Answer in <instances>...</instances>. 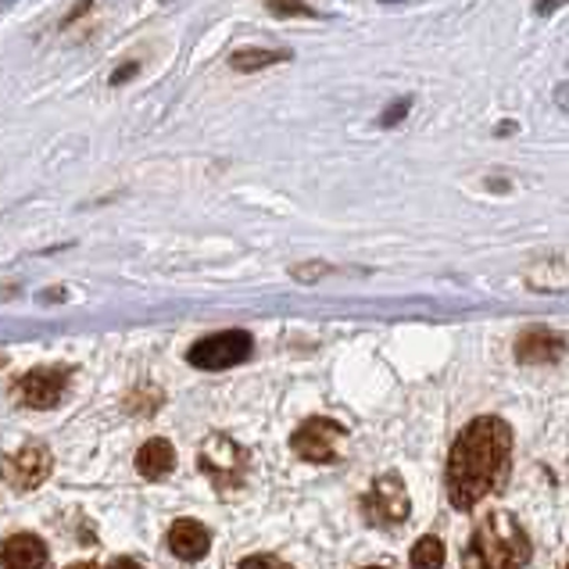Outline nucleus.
<instances>
[{
  "label": "nucleus",
  "instance_id": "nucleus-1",
  "mask_svg": "<svg viewBox=\"0 0 569 569\" xmlns=\"http://www.w3.org/2000/svg\"><path fill=\"white\" fill-rule=\"evenodd\" d=\"M512 430L495 416H480L451 445L448 495L455 509H473L509 477Z\"/></svg>",
  "mask_w": 569,
  "mask_h": 569
},
{
  "label": "nucleus",
  "instance_id": "nucleus-2",
  "mask_svg": "<svg viewBox=\"0 0 569 569\" xmlns=\"http://www.w3.org/2000/svg\"><path fill=\"white\" fill-rule=\"evenodd\" d=\"M530 562V538L512 516L495 512L480 519L466 551L462 569H523Z\"/></svg>",
  "mask_w": 569,
  "mask_h": 569
},
{
  "label": "nucleus",
  "instance_id": "nucleus-3",
  "mask_svg": "<svg viewBox=\"0 0 569 569\" xmlns=\"http://www.w3.org/2000/svg\"><path fill=\"white\" fill-rule=\"evenodd\" d=\"M251 355V337L243 330H222V333H211L204 340L190 348V366L198 369H230L237 362H243Z\"/></svg>",
  "mask_w": 569,
  "mask_h": 569
},
{
  "label": "nucleus",
  "instance_id": "nucleus-4",
  "mask_svg": "<svg viewBox=\"0 0 569 569\" xmlns=\"http://www.w3.org/2000/svg\"><path fill=\"white\" fill-rule=\"evenodd\" d=\"M345 437V427L333 419H308L295 433V451L308 462H333L337 459V441Z\"/></svg>",
  "mask_w": 569,
  "mask_h": 569
},
{
  "label": "nucleus",
  "instance_id": "nucleus-5",
  "mask_svg": "<svg viewBox=\"0 0 569 569\" xmlns=\"http://www.w3.org/2000/svg\"><path fill=\"white\" fill-rule=\"evenodd\" d=\"M64 387H69L64 369H32L29 377H22L19 387H14V398L29 405V409H54L64 395Z\"/></svg>",
  "mask_w": 569,
  "mask_h": 569
},
{
  "label": "nucleus",
  "instance_id": "nucleus-6",
  "mask_svg": "<svg viewBox=\"0 0 569 569\" xmlns=\"http://www.w3.org/2000/svg\"><path fill=\"white\" fill-rule=\"evenodd\" d=\"M51 466H54L51 451L32 445V448L14 451L4 462V480L14 487V491H32V487H40L47 477H51Z\"/></svg>",
  "mask_w": 569,
  "mask_h": 569
},
{
  "label": "nucleus",
  "instance_id": "nucleus-7",
  "mask_svg": "<svg viewBox=\"0 0 569 569\" xmlns=\"http://www.w3.org/2000/svg\"><path fill=\"white\" fill-rule=\"evenodd\" d=\"M366 516L369 523H398V519L409 516V495H405L398 477H383L372 483L366 498Z\"/></svg>",
  "mask_w": 569,
  "mask_h": 569
},
{
  "label": "nucleus",
  "instance_id": "nucleus-8",
  "mask_svg": "<svg viewBox=\"0 0 569 569\" xmlns=\"http://www.w3.org/2000/svg\"><path fill=\"white\" fill-rule=\"evenodd\" d=\"M169 548L176 559L183 562H198L208 556L211 548V533L198 523V519H176L172 530H169Z\"/></svg>",
  "mask_w": 569,
  "mask_h": 569
},
{
  "label": "nucleus",
  "instance_id": "nucleus-9",
  "mask_svg": "<svg viewBox=\"0 0 569 569\" xmlns=\"http://www.w3.org/2000/svg\"><path fill=\"white\" fill-rule=\"evenodd\" d=\"M47 548L37 533H14L0 545V569H43Z\"/></svg>",
  "mask_w": 569,
  "mask_h": 569
},
{
  "label": "nucleus",
  "instance_id": "nucleus-10",
  "mask_svg": "<svg viewBox=\"0 0 569 569\" xmlns=\"http://www.w3.org/2000/svg\"><path fill=\"white\" fill-rule=\"evenodd\" d=\"M172 466H176V451L169 441H161V437H154V441H148L137 451V469H140V477H148V480H161Z\"/></svg>",
  "mask_w": 569,
  "mask_h": 569
},
{
  "label": "nucleus",
  "instance_id": "nucleus-11",
  "mask_svg": "<svg viewBox=\"0 0 569 569\" xmlns=\"http://www.w3.org/2000/svg\"><path fill=\"white\" fill-rule=\"evenodd\" d=\"M559 351H562V340H559V337L527 333V337L516 345V359H519V362H545V359H556Z\"/></svg>",
  "mask_w": 569,
  "mask_h": 569
},
{
  "label": "nucleus",
  "instance_id": "nucleus-12",
  "mask_svg": "<svg viewBox=\"0 0 569 569\" xmlns=\"http://www.w3.org/2000/svg\"><path fill=\"white\" fill-rule=\"evenodd\" d=\"M445 566V545L437 538H419L412 548V569H441Z\"/></svg>",
  "mask_w": 569,
  "mask_h": 569
},
{
  "label": "nucleus",
  "instance_id": "nucleus-13",
  "mask_svg": "<svg viewBox=\"0 0 569 569\" xmlns=\"http://www.w3.org/2000/svg\"><path fill=\"white\" fill-rule=\"evenodd\" d=\"M276 61H287V54L283 51H240V54H233V69L254 72V69H266V64H276Z\"/></svg>",
  "mask_w": 569,
  "mask_h": 569
},
{
  "label": "nucleus",
  "instance_id": "nucleus-14",
  "mask_svg": "<svg viewBox=\"0 0 569 569\" xmlns=\"http://www.w3.org/2000/svg\"><path fill=\"white\" fill-rule=\"evenodd\" d=\"M237 569H290V566H283L280 559H272V556H251V559H243Z\"/></svg>",
  "mask_w": 569,
  "mask_h": 569
},
{
  "label": "nucleus",
  "instance_id": "nucleus-15",
  "mask_svg": "<svg viewBox=\"0 0 569 569\" xmlns=\"http://www.w3.org/2000/svg\"><path fill=\"white\" fill-rule=\"evenodd\" d=\"M269 8L276 14H312V11L301 4V0H269Z\"/></svg>",
  "mask_w": 569,
  "mask_h": 569
},
{
  "label": "nucleus",
  "instance_id": "nucleus-16",
  "mask_svg": "<svg viewBox=\"0 0 569 569\" xmlns=\"http://www.w3.org/2000/svg\"><path fill=\"white\" fill-rule=\"evenodd\" d=\"M111 569H143V566H140V562H133V559H119Z\"/></svg>",
  "mask_w": 569,
  "mask_h": 569
},
{
  "label": "nucleus",
  "instance_id": "nucleus-17",
  "mask_svg": "<svg viewBox=\"0 0 569 569\" xmlns=\"http://www.w3.org/2000/svg\"><path fill=\"white\" fill-rule=\"evenodd\" d=\"M405 108H409V104H395V108H390V116H387V119H383V122H387V126H390V122H395V119H398V116H401V111H405Z\"/></svg>",
  "mask_w": 569,
  "mask_h": 569
},
{
  "label": "nucleus",
  "instance_id": "nucleus-18",
  "mask_svg": "<svg viewBox=\"0 0 569 569\" xmlns=\"http://www.w3.org/2000/svg\"><path fill=\"white\" fill-rule=\"evenodd\" d=\"M69 569H97V566H93V562H72Z\"/></svg>",
  "mask_w": 569,
  "mask_h": 569
},
{
  "label": "nucleus",
  "instance_id": "nucleus-19",
  "mask_svg": "<svg viewBox=\"0 0 569 569\" xmlns=\"http://www.w3.org/2000/svg\"><path fill=\"white\" fill-rule=\"evenodd\" d=\"M372 569H377V566H372Z\"/></svg>",
  "mask_w": 569,
  "mask_h": 569
}]
</instances>
